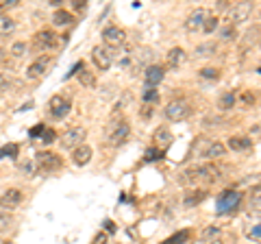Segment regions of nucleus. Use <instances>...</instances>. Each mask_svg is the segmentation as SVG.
I'll return each mask as SVG.
<instances>
[{
    "instance_id": "f257e3e1",
    "label": "nucleus",
    "mask_w": 261,
    "mask_h": 244,
    "mask_svg": "<svg viewBox=\"0 0 261 244\" xmlns=\"http://www.w3.org/2000/svg\"><path fill=\"white\" fill-rule=\"evenodd\" d=\"M220 177V170L214 166V164H202V166H192L187 168L185 173L178 177V183L183 185H196L200 181H216V179Z\"/></svg>"
},
{
    "instance_id": "f03ea898",
    "label": "nucleus",
    "mask_w": 261,
    "mask_h": 244,
    "mask_svg": "<svg viewBox=\"0 0 261 244\" xmlns=\"http://www.w3.org/2000/svg\"><path fill=\"white\" fill-rule=\"evenodd\" d=\"M130 137V125L124 118H111V122L105 127V144L107 146H122Z\"/></svg>"
},
{
    "instance_id": "7ed1b4c3",
    "label": "nucleus",
    "mask_w": 261,
    "mask_h": 244,
    "mask_svg": "<svg viewBox=\"0 0 261 244\" xmlns=\"http://www.w3.org/2000/svg\"><path fill=\"white\" fill-rule=\"evenodd\" d=\"M33 164H35V173H55V170L61 168V157L57 155V153H50V151H42L37 153L35 159H33Z\"/></svg>"
},
{
    "instance_id": "20e7f679",
    "label": "nucleus",
    "mask_w": 261,
    "mask_h": 244,
    "mask_svg": "<svg viewBox=\"0 0 261 244\" xmlns=\"http://www.w3.org/2000/svg\"><path fill=\"white\" fill-rule=\"evenodd\" d=\"M252 9H255V5L248 3V0H244V3H235V5H228V24L238 29V24L246 22L250 15H252Z\"/></svg>"
},
{
    "instance_id": "39448f33",
    "label": "nucleus",
    "mask_w": 261,
    "mask_h": 244,
    "mask_svg": "<svg viewBox=\"0 0 261 244\" xmlns=\"http://www.w3.org/2000/svg\"><path fill=\"white\" fill-rule=\"evenodd\" d=\"M33 46H35V51H39V53H48L59 46V35H57L53 29H42L33 37Z\"/></svg>"
},
{
    "instance_id": "423d86ee",
    "label": "nucleus",
    "mask_w": 261,
    "mask_h": 244,
    "mask_svg": "<svg viewBox=\"0 0 261 244\" xmlns=\"http://www.w3.org/2000/svg\"><path fill=\"white\" fill-rule=\"evenodd\" d=\"M163 113H166V118H168L170 122H181V120H185V118L192 113V107H190V103H187V101L174 99V101H170V103L166 105Z\"/></svg>"
},
{
    "instance_id": "0eeeda50",
    "label": "nucleus",
    "mask_w": 261,
    "mask_h": 244,
    "mask_svg": "<svg viewBox=\"0 0 261 244\" xmlns=\"http://www.w3.org/2000/svg\"><path fill=\"white\" fill-rule=\"evenodd\" d=\"M126 44V33H124V29H120V27H107L102 31V46L105 48H109V51H118V48H122Z\"/></svg>"
},
{
    "instance_id": "6e6552de",
    "label": "nucleus",
    "mask_w": 261,
    "mask_h": 244,
    "mask_svg": "<svg viewBox=\"0 0 261 244\" xmlns=\"http://www.w3.org/2000/svg\"><path fill=\"white\" fill-rule=\"evenodd\" d=\"M85 137H87V129L85 127H72L61 135L59 144H61V149H65V151H74L76 146H81L85 142Z\"/></svg>"
},
{
    "instance_id": "1a4fd4ad",
    "label": "nucleus",
    "mask_w": 261,
    "mask_h": 244,
    "mask_svg": "<svg viewBox=\"0 0 261 244\" xmlns=\"http://www.w3.org/2000/svg\"><path fill=\"white\" fill-rule=\"evenodd\" d=\"M240 199H242V194L238 190H226V192H222L218 197L216 211H218V214H231V211L238 209Z\"/></svg>"
},
{
    "instance_id": "9d476101",
    "label": "nucleus",
    "mask_w": 261,
    "mask_h": 244,
    "mask_svg": "<svg viewBox=\"0 0 261 244\" xmlns=\"http://www.w3.org/2000/svg\"><path fill=\"white\" fill-rule=\"evenodd\" d=\"M70 109H72V101L68 99V96L55 94L53 99L48 101V111H50V116L55 120H63L70 113Z\"/></svg>"
},
{
    "instance_id": "9b49d317",
    "label": "nucleus",
    "mask_w": 261,
    "mask_h": 244,
    "mask_svg": "<svg viewBox=\"0 0 261 244\" xmlns=\"http://www.w3.org/2000/svg\"><path fill=\"white\" fill-rule=\"evenodd\" d=\"M92 61H94V66L98 70H109L113 66V51H109V48H105L102 44L100 46H94V51H92Z\"/></svg>"
},
{
    "instance_id": "f8f14e48",
    "label": "nucleus",
    "mask_w": 261,
    "mask_h": 244,
    "mask_svg": "<svg viewBox=\"0 0 261 244\" xmlns=\"http://www.w3.org/2000/svg\"><path fill=\"white\" fill-rule=\"evenodd\" d=\"M24 199V194L22 190L18 188H9V190H5L3 192V197H0V209H15L22 203Z\"/></svg>"
},
{
    "instance_id": "ddd939ff",
    "label": "nucleus",
    "mask_w": 261,
    "mask_h": 244,
    "mask_svg": "<svg viewBox=\"0 0 261 244\" xmlns=\"http://www.w3.org/2000/svg\"><path fill=\"white\" fill-rule=\"evenodd\" d=\"M207 9H194L190 13V18L185 20V29L190 31V33H196V31H202V24L207 20Z\"/></svg>"
},
{
    "instance_id": "4468645a",
    "label": "nucleus",
    "mask_w": 261,
    "mask_h": 244,
    "mask_svg": "<svg viewBox=\"0 0 261 244\" xmlns=\"http://www.w3.org/2000/svg\"><path fill=\"white\" fill-rule=\"evenodd\" d=\"M92 155H94V151L89 149L87 144H81V146H76V149L72 151V164H74L76 168H83V166H87L89 161H92Z\"/></svg>"
},
{
    "instance_id": "2eb2a0df",
    "label": "nucleus",
    "mask_w": 261,
    "mask_h": 244,
    "mask_svg": "<svg viewBox=\"0 0 261 244\" xmlns=\"http://www.w3.org/2000/svg\"><path fill=\"white\" fill-rule=\"evenodd\" d=\"M48 66H50V57L44 55V57H39V59H35L31 63V66L27 68V77L29 79H39V77H44L46 75V70Z\"/></svg>"
},
{
    "instance_id": "dca6fc26",
    "label": "nucleus",
    "mask_w": 261,
    "mask_h": 244,
    "mask_svg": "<svg viewBox=\"0 0 261 244\" xmlns=\"http://www.w3.org/2000/svg\"><path fill=\"white\" fill-rule=\"evenodd\" d=\"M163 77H166V70H163L161 66H146V70H144L146 87H154L157 83H161Z\"/></svg>"
},
{
    "instance_id": "f3484780",
    "label": "nucleus",
    "mask_w": 261,
    "mask_h": 244,
    "mask_svg": "<svg viewBox=\"0 0 261 244\" xmlns=\"http://www.w3.org/2000/svg\"><path fill=\"white\" fill-rule=\"evenodd\" d=\"M152 140L157 142V146H159V151L161 149H168L170 144L174 142V135H172V131H170L168 127H159L157 131H154V135H152Z\"/></svg>"
},
{
    "instance_id": "a211bd4d",
    "label": "nucleus",
    "mask_w": 261,
    "mask_h": 244,
    "mask_svg": "<svg viewBox=\"0 0 261 244\" xmlns=\"http://www.w3.org/2000/svg\"><path fill=\"white\" fill-rule=\"evenodd\" d=\"M183 61H185V51L183 48H172L168 55H166V66L170 70H176V68H181L183 66Z\"/></svg>"
},
{
    "instance_id": "6ab92c4d",
    "label": "nucleus",
    "mask_w": 261,
    "mask_h": 244,
    "mask_svg": "<svg viewBox=\"0 0 261 244\" xmlns=\"http://www.w3.org/2000/svg\"><path fill=\"white\" fill-rule=\"evenodd\" d=\"M226 146V151H233V153H242V151H248V149H252V140L250 137H231L228 140V144H224Z\"/></svg>"
},
{
    "instance_id": "aec40b11",
    "label": "nucleus",
    "mask_w": 261,
    "mask_h": 244,
    "mask_svg": "<svg viewBox=\"0 0 261 244\" xmlns=\"http://www.w3.org/2000/svg\"><path fill=\"white\" fill-rule=\"evenodd\" d=\"M224 155H226V146H224L222 142H211V140H209L202 159H220V157H224Z\"/></svg>"
},
{
    "instance_id": "412c9836",
    "label": "nucleus",
    "mask_w": 261,
    "mask_h": 244,
    "mask_svg": "<svg viewBox=\"0 0 261 244\" xmlns=\"http://www.w3.org/2000/svg\"><path fill=\"white\" fill-rule=\"evenodd\" d=\"M74 22V15H72L70 11H65V9H57L55 15H53V24L55 27H70V24Z\"/></svg>"
},
{
    "instance_id": "4be33fe9",
    "label": "nucleus",
    "mask_w": 261,
    "mask_h": 244,
    "mask_svg": "<svg viewBox=\"0 0 261 244\" xmlns=\"http://www.w3.org/2000/svg\"><path fill=\"white\" fill-rule=\"evenodd\" d=\"M15 33V20L11 15H0V37H9Z\"/></svg>"
},
{
    "instance_id": "5701e85b",
    "label": "nucleus",
    "mask_w": 261,
    "mask_h": 244,
    "mask_svg": "<svg viewBox=\"0 0 261 244\" xmlns=\"http://www.w3.org/2000/svg\"><path fill=\"white\" fill-rule=\"evenodd\" d=\"M259 192H261V188H259V183H257L255 188L250 190V199H248V209H250V214H255V216H259V209H261V197H259Z\"/></svg>"
},
{
    "instance_id": "b1692460",
    "label": "nucleus",
    "mask_w": 261,
    "mask_h": 244,
    "mask_svg": "<svg viewBox=\"0 0 261 244\" xmlns=\"http://www.w3.org/2000/svg\"><path fill=\"white\" fill-rule=\"evenodd\" d=\"M205 197H207V194L202 192V190H194V192H190V194H185L183 205H187V207H194V205H198V203L205 201Z\"/></svg>"
},
{
    "instance_id": "393cba45",
    "label": "nucleus",
    "mask_w": 261,
    "mask_h": 244,
    "mask_svg": "<svg viewBox=\"0 0 261 244\" xmlns=\"http://www.w3.org/2000/svg\"><path fill=\"white\" fill-rule=\"evenodd\" d=\"M235 103H238V96H235L233 92H226V94L220 96L218 107L222 109V111H228V109H233V107H235Z\"/></svg>"
},
{
    "instance_id": "a878e982",
    "label": "nucleus",
    "mask_w": 261,
    "mask_h": 244,
    "mask_svg": "<svg viewBox=\"0 0 261 244\" xmlns=\"http://www.w3.org/2000/svg\"><path fill=\"white\" fill-rule=\"evenodd\" d=\"M207 144H209L207 137H196V140H194V146H192V157H202V155H205Z\"/></svg>"
},
{
    "instance_id": "bb28decb",
    "label": "nucleus",
    "mask_w": 261,
    "mask_h": 244,
    "mask_svg": "<svg viewBox=\"0 0 261 244\" xmlns=\"http://www.w3.org/2000/svg\"><path fill=\"white\" fill-rule=\"evenodd\" d=\"M216 51H218V46L214 44V42H205V44H200V46H196V55L198 57H211V55H216Z\"/></svg>"
},
{
    "instance_id": "cd10ccee",
    "label": "nucleus",
    "mask_w": 261,
    "mask_h": 244,
    "mask_svg": "<svg viewBox=\"0 0 261 244\" xmlns=\"http://www.w3.org/2000/svg\"><path fill=\"white\" fill-rule=\"evenodd\" d=\"M220 39H222V42H233V39H238V29L231 27V24H226V27L220 29Z\"/></svg>"
},
{
    "instance_id": "c85d7f7f",
    "label": "nucleus",
    "mask_w": 261,
    "mask_h": 244,
    "mask_svg": "<svg viewBox=\"0 0 261 244\" xmlns=\"http://www.w3.org/2000/svg\"><path fill=\"white\" fill-rule=\"evenodd\" d=\"M220 235H222V229L216 225H211L207 227L205 231H202V240H207V242H214V240H220Z\"/></svg>"
},
{
    "instance_id": "c756f323",
    "label": "nucleus",
    "mask_w": 261,
    "mask_h": 244,
    "mask_svg": "<svg viewBox=\"0 0 261 244\" xmlns=\"http://www.w3.org/2000/svg\"><path fill=\"white\" fill-rule=\"evenodd\" d=\"M79 81H81V85H85V87H96V75L89 70L79 72Z\"/></svg>"
},
{
    "instance_id": "7c9ffc66",
    "label": "nucleus",
    "mask_w": 261,
    "mask_h": 244,
    "mask_svg": "<svg viewBox=\"0 0 261 244\" xmlns=\"http://www.w3.org/2000/svg\"><path fill=\"white\" fill-rule=\"evenodd\" d=\"M187 238H190V231L183 229V231H178V233H174V235H170V238L163 240L161 244H183V242H187Z\"/></svg>"
},
{
    "instance_id": "2f4dec72",
    "label": "nucleus",
    "mask_w": 261,
    "mask_h": 244,
    "mask_svg": "<svg viewBox=\"0 0 261 244\" xmlns=\"http://www.w3.org/2000/svg\"><path fill=\"white\" fill-rule=\"evenodd\" d=\"M246 238H248L250 242H255V244L261 242V227H259V223H255L252 227H248V229H246Z\"/></svg>"
},
{
    "instance_id": "473e14b6",
    "label": "nucleus",
    "mask_w": 261,
    "mask_h": 244,
    "mask_svg": "<svg viewBox=\"0 0 261 244\" xmlns=\"http://www.w3.org/2000/svg\"><path fill=\"white\" fill-rule=\"evenodd\" d=\"M216 29H218V15H207L205 24H202V33L211 35V33H214Z\"/></svg>"
},
{
    "instance_id": "72a5a7b5",
    "label": "nucleus",
    "mask_w": 261,
    "mask_h": 244,
    "mask_svg": "<svg viewBox=\"0 0 261 244\" xmlns=\"http://www.w3.org/2000/svg\"><path fill=\"white\" fill-rule=\"evenodd\" d=\"M257 42H259V24L248 29V33H246V46H257Z\"/></svg>"
},
{
    "instance_id": "f704fd0d",
    "label": "nucleus",
    "mask_w": 261,
    "mask_h": 244,
    "mask_svg": "<svg viewBox=\"0 0 261 244\" xmlns=\"http://www.w3.org/2000/svg\"><path fill=\"white\" fill-rule=\"evenodd\" d=\"M200 79H207V81H218L220 79V70L218 68H202L200 72Z\"/></svg>"
},
{
    "instance_id": "c9c22d12",
    "label": "nucleus",
    "mask_w": 261,
    "mask_h": 244,
    "mask_svg": "<svg viewBox=\"0 0 261 244\" xmlns=\"http://www.w3.org/2000/svg\"><path fill=\"white\" fill-rule=\"evenodd\" d=\"M159 101V92L154 87H146V92H144V103H157Z\"/></svg>"
},
{
    "instance_id": "e433bc0d",
    "label": "nucleus",
    "mask_w": 261,
    "mask_h": 244,
    "mask_svg": "<svg viewBox=\"0 0 261 244\" xmlns=\"http://www.w3.org/2000/svg\"><path fill=\"white\" fill-rule=\"evenodd\" d=\"M11 55L18 57V59H20V57H24V55H27V44H24V42H15L11 46Z\"/></svg>"
},
{
    "instance_id": "4c0bfd02",
    "label": "nucleus",
    "mask_w": 261,
    "mask_h": 244,
    "mask_svg": "<svg viewBox=\"0 0 261 244\" xmlns=\"http://www.w3.org/2000/svg\"><path fill=\"white\" fill-rule=\"evenodd\" d=\"M20 170L22 173H27V175H35V164H33V159L31 161H20Z\"/></svg>"
},
{
    "instance_id": "58836bf2",
    "label": "nucleus",
    "mask_w": 261,
    "mask_h": 244,
    "mask_svg": "<svg viewBox=\"0 0 261 244\" xmlns=\"http://www.w3.org/2000/svg\"><path fill=\"white\" fill-rule=\"evenodd\" d=\"M161 155L163 153L159 149H148L146 151V161H157V159H161Z\"/></svg>"
},
{
    "instance_id": "ea45409f",
    "label": "nucleus",
    "mask_w": 261,
    "mask_h": 244,
    "mask_svg": "<svg viewBox=\"0 0 261 244\" xmlns=\"http://www.w3.org/2000/svg\"><path fill=\"white\" fill-rule=\"evenodd\" d=\"M11 223H13V221H11V216H9V214H3V211H0V231H7Z\"/></svg>"
},
{
    "instance_id": "a19ab883",
    "label": "nucleus",
    "mask_w": 261,
    "mask_h": 244,
    "mask_svg": "<svg viewBox=\"0 0 261 244\" xmlns=\"http://www.w3.org/2000/svg\"><path fill=\"white\" fill-rule=\"evenodd\" d=\"M107 242H109V238H107V233L105 231H98L94 235V240H92V244H107Z\"/></svg>"
},
{
    "instance_id": "79ce46f5",
    "label": "nucleus",
    "mask_w": 261,
    "mask_h": 244,
    "mask_svg": "<svg viewBox=\"0 0 261 244\" xmlns=\"http://www.w3.org/2000/svg\"><path fill=\"white\" fill-rule=\"evenodd\" d=\"M42 142H44V144H53V142H55V131H50V129H44Z\"/></svg>"
},
{
    "instance_id": "37998d69",
    "label": "nucleus",
    "mask_w": 261,
    "mask_h": 244,
    "mask_svg": "<svg viewBox=\"0 0 261 244\" xmlns=\"http://www.w3.org/2000/svg\"><path fill=\"white\" fill-rule=\"evenodd\" d=\"M7 89H11V79L0 75V92H7Z\"/></svg>"
},
{
    "instance_id": "c03bdc74",
    "label": "nucleus",
    "mask_w": 261,
    "mask_h": 244,
    "mask_svg": "<svg viewBox=\"0 0 261 244\" xmlns=\"http://www.w3.org/2000/svg\"><path fill=\"white\" fill-rule=\"evenodd\" d=\"M0 5H3V11H7V9L18 7V0H0Z\"/></svg>"
},
{
    "instance_id": "a18cd8bd",
    "label": "nucleus",
    "mask_w": 261,
    "mask_h": 244,
    "mask_svg": "<svg viewBox=\"0 0 261 244\" xmlns=\"http://www.w3.org/2000/svg\"><path fill=\"white\" fill-rule=\"evenodd\" d=\"M242 99H244V105H246V107H250V103H255V96H252L250 92H244Z\"/></svg>"
},
{
    "instance_id": "49530a36",
    "label": "nucleus",
    "mask_w": 261,
    "mask_h": 244,
    "mask_svg": "<svg viewBox=\"0 0 261 244\" xmlns=\"http://www.w3.org/2000/svg\"><path fill=\"white\" fill-rule=\"evenodd\" d=\"M152 116V107H150V105H146V107L142 109V118H150Z\"/></svg>"
},
{
    "instance_id": "de8ad7c7",
    "label": "nucleus",
    "mask_w": 261,
    "mask_h": 244,
    "mask_svg": "<svg viewBox=\"0 0 261 244\" xmlns=\"http://www.w3.org/2000/svg\"><path fill=\"white\" fill-rule=\"evenodd\" d=\"M72 7H74L76 11H85V7H87V5H85V3H72Z\"/></svg>"
},
{
    "instance_id": "09e8293b",
    "label": "nucleus",
    "mask_w": 261,
    "mask_h": 244,
    "mask_svg": "<svg viewBox=\"0 0 261 244\" xmlns=\"http://www.w3.org/2000/svg\"><path fill=\"white\" fill-rule=\"evenodd\" d=\"M5 59H7V51H5L3 46H0V66H3V63H5Z\"/></svg>"
},
{
    "instance_id": "8fccbe9b",
    "label": "nucleus",
    "mask_w": 261,
    "mask_h": 244,
    "mask_svg": "<svg viewBox=\"0 0 261 244\" xmlns=\"http://www.w3.org/2000/svg\"><path fill=\"white\" fill-rule=\"evenodd\" d=\"M105 227H107V231H109V233H116V225H111L109 221L105 223Z\"/></svg>"
},
{
    "instance_id": "3c124183",
    "label": "nucleus",
    "mask_w": 261,
    "mask_h": 244,
    "mask_svg": "<svg viewBox=\"0 0 261 244\" xmlns=\"http://www.w3.org/2000/svg\"><path fill=\"white\" fill-rule=\"evenodd\" d=\"M209 244H224L222 240H214V242H209Z\"/></svg>"
}]
</instances>
